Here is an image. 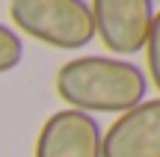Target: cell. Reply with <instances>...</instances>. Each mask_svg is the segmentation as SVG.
Instances as JSON below:
<instances>
[{
	"mask_svg": "<svg viewBox=\"0 0 160 157\" xmlns=\"http://www.w3.org/2000/svg\"><path fill=\"white\" fill-rule=\"evenodd\" d=\"M57 95L68 104V110L86 113H128L145 101L148 77L139 65L119 56H74L57 71L53 77Z\"/></svg>",
	"mask_w": 160,
	"mask_h": 157,
	"instance_id": "cell-1",
	"label": "cell"
},
{
	"mask_svg": "<svg viewBox=\"0 0 160 157\" xmlns=\"http://www.w3.org/2000/svg\"><path fill=\"white\" fill-rule=\"evenodd\" d=\"M12 30L57 51H80L95 39L86 0H9Z\"/></svg>",
	"mask_w": 160,
	"mask_h": 157,
	"instance_id": "cell-2",
	"label": "cell"
},
{
	"mask_svg": "<svg viewBox=\"0 0 160 157\" xmlns=\"http://www.w3.org/2000/svg\"><path fill=\"white\" fill-rule=\"evenodd\" d=\"M95 39L113 56L128 59L145 47L151 21H154V0H89Z\"/></svg>",
	"mask_w": 160,
	"mask_h": 157,
	"instance_id": "cell-3",
	"label": "cell"
},
{
	"mask_svg": "<svg viewBox=\"0 0 160 157\" xmlns=\"http://www.w3.org/2000/svg\"><path fill=\"white\" fill-rule=\"evenodd\" d=\"M101 157H160V98H145L101 134Z\"/></svg>",
	"mask_w": 160,
	"mask_h": 157,
	"instance_id": "cell-4",
	"label": "cell"
},
{
	"mask_svg": "<svg viewBox=\"0 0 160 157\" xmlns=\"http://www.w3.org/2000/svg\"><path fill=\"white\" fill-rule=\"evenodd\" d=\"M33 157H101V125L65 107L45 119Z\"/></svg>",
	"mask_w": 160,
	"mask_h": 157,
	"instance_id": "cell-5",
	"label": "cell"
},
{
	"mask_svg": "<svg viewBox=\"0 0 160 157\" xmlns=\"http://www.w3.org/2000/svg\"><path fill=\"white\" fill-rule=\"evenodd\" d=\"M24 59V39L12 27L0 24V74L18 68Z\"/></svg>",
	"mask_w": 160,
	"mask_h": 157,
	"instance_id": "cell-6",
	"label": "cell"
},
{
	"mask_svg": "<svg viewBox=\"0 0 160 157\" xmlns=\"http://www.w3.org/2000/svg\"><path fill=\"white\" fill-rule=\"evenodd\" d=\"M145 68H148V80L151 86L160 92V12H154V21H151L148 39H145Z\"/></svg>",
	"mask_w": 160,
	"mask_h": 157,
	"instance_id": "cell-7",
	"label": "cell"
}]
</instances>
